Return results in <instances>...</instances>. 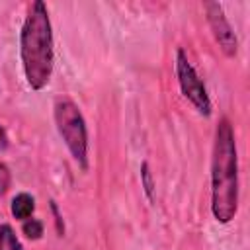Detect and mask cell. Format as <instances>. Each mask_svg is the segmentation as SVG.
Here are the masks:
<instances>
[{
  "label": "cell",
  "instance_id": "obj_6",
  "mask_svg": "<svg viewBox=\"0 0 250 250\" xmlns=\"http://www.w3.org/2000/svg\"><path fill=\"white\" fill-rule=\"evenodd\" d=\"M33 211H35V199L29 193H18L12 199V215L16 219L27 221V219H31Z\"/></svg>",
  "mask_w": 250,
  "mask_h": 250
},
{
  "label": "cell",
  "instance_id": "obj_11",
  "mask_svg": "<svg viewBox=\"0 0 250 250\" xmlns=\"http://www.w3.org/2000/svg\"><path fill=\"white\" fill-rule=\"evenodd\" d=\"M51 209H53V213H55V221H57V230H59V236H62V232H64V227H62V223H61V217H59V209H57V203H55V201H51Z\"/></svg>",
  "mask_w": 250,
  "mask_h": 250
},
{
  "label": "cell",
  "instance_id": "obj_3",
  "mask_svg": "<svg viewBox=\"0 0 250 250\" xmlns=\"http://www.w3.org/2000/svg\"><path fill=\"white\" fill-rule=\"evenodd\" d=\"M55 123L72 158L82 170L88 168V129L78 105L70 100H57L55 104Z\"/></svg>",
  "mask_w": 250,
  "mask_h": 250
},
{
  "label": "cell",
  "instance_id": "obj_5",
  "mask_svg": "<svg viewBox=\"0 0 250 250\" xmlns=\"http://www.w3.org/2000/svg\"><path fill=\"white\" fill-rule=\"evenodd\" d=\"M205 12H207V21L211 25V31L215 35V41L219 43L221 51L227 57H234L238 51V39L230 27V23L225 18V12L221 8V4L217 2H207L205 4Z\"/></svg>",
  "mask_w": 250,
  "mask_h": 250
},
{
  "label": "cell",
  "instance_id": "obj_10",
  "mask_svg": "<svg viewBox=\"0 0 250 250\" xmlns=\"http://www.w3.org/2000/svg\"><path fill=\"white\" fill-rule=\"evenodd\" d=\"M10 182H12L10 168L0 162V193H6V189L10 188Z\"/></svg>",
  "mask_w": 250,
  "mask_h": 250
},
{
  "label": "cell",
  "instance_id": "obj_2",
  "mask_svg": "<svg viewBox=\"0 0 250 250\" xmlns=\"http://www.w3.org/2000/svg\"><path fill=\"white\" fill-rule=\"evenodd\" d=\"M20 57L25 80L31 90H43L53 74L55 49L49 10L41 0H35L23 20L20 31Z\"/></svg>",
  "mask_w": 250,
  "mask_h": 250
},
{
  "label": "cell",
  "instance_id": "obj_4",
  "mask_svg": "<svg viewBox=\"0 0 250 250\" xmlns=\"http://www.w3.org/2000/svg\"><path fill=\"white\" fill-rule=\"evenodd\" d=\"M176 76H178L182 94L193 104V107L201 115L209 117L211 115V100H209V94H207L205 84L199 78L197 70L193 68V64L189 62L188 55L184 53V49H178V53H176Z\"/></svg>",
  "mask_w": 250,
  "mask_h": 250
},
{
  "label": "cell",
  "instance_id": "obj_9",
  "mask_svg": "<svg viewBox=\"0 0 250 250\" xmlns=\"http://www.w3.org/2000/svg\"><path fill=\"white\" fill-rule=\"evenodd\" d=\"M141 184H143V188H145L146 197L152 201V197H154V182H152V174H150L146 162H143V166H141Z\"/></svg>",
  "mask_w": 250,
  "mask_h": 250
},
{
  "label": "cell",
  "instance_id": "obj_1",
  "mask_svg": "<svg viewBox=\"0 0 250 250\" xmlns=\"http://www.w3.org/2000/svg\"><path fill=\"white\" fill-rule=\"evenodd\" d=\"M211 211L213 217L227 225L238 211V154L232 125L223 117L215 129L211 158Z\"/></svg>",
  "mask_w": 250,
  "mask_h": 250
},
{
  "label": "cell",
  "instance_id": "obj_12",
  "mask_svg": "<svg viewBox=\"0 0 250 250\" xmlns=\"http://www.w3.org/2000/svg\"><path fill=\"white\" fill-rule=\"evenodd\" d=\"M4 148H8V135H6L4 127L0 125V150H4Z\"/></svg>",
  "mask_w": 250,
  "mask_h": 250
},
{
  "label": "cell",
  "instance_id": "obj_7",
  "mask_svg": "<svg viewBox=\"0 0 250 250\" xmlns=\"http://www.w3.org/2000/svg\"><path fill=\"white\" fill-rule=\"evenodd\" d=\"M0 250H23L20 238L8 223H0Z\"/></svg>",
  "mask_w": 250,
  "mask_h": 250
},
{
  "label": "cell",
  "instance_id": "obj_8",
  "mask_svg": "<svg viewBox=\"0 0 250 250\" xmlns=\"http://www.w3.org/2000/svg\"><path fill=\"white\" fill-rule=\"evenodd\" d=\"M21 230H23V234H25L27 238L39 240V238L43 236V223H41L39 219H27V221H23Z\"/></svg>",
  "mask_w": 250,
  "mask_h": 250
}]
</instances>
